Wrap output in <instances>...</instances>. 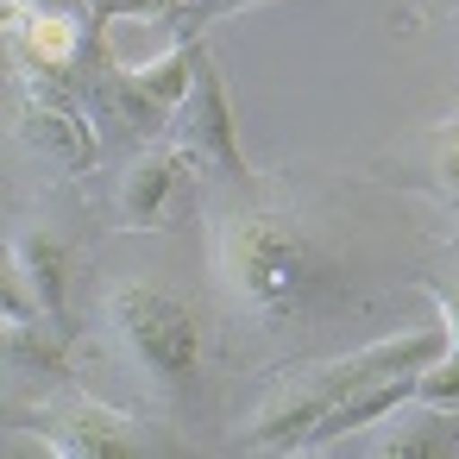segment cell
Wrapping results in <instances>:
<instances>
[{"mask_svg": "<svg viewBox=\"0 0 459 459\" xmlns=\"http://www.w3.org/2000/svg\"><path fill=\"white\" fill-rule=\"evenodd\" d=\"M7 365L26 377H64L70 352L57 333V315H32V321H7Z\"/></svg>", "mask_w": 459, "mask_h": 459, "instance_id": "12", "label": "cell"}, {"mask_svg": "<svg viewBox=\"0 0 459 459\" xmlns=\"http://www.w3.org/2000/svg\"><path fill=\"white\" fill-rule=\"evenodd\" d=\"M434 183H440V195L453 202V214H459V126L440 139V158H434Z\"/></svg>", "mask_w": 459, "mask_h": 459, "instance_id": "15", "label": "cell"}, {"mask_svg": "<svg viewBox=\"0 0 459 459\" xmlns=\"http://www.w3.org/2000/svg\"><path fill=\"white\" fill-rule=\"evenodd\" d=\"M221 7H227V13H233V7H252V0H221Z\"/></svg>", "mask_w": 459, "mask_h": 459, "instance_id": "18", "label": "cell"}, {"mask_svg": "<svg viewBox=\"0 0 459 459\" xmlns=\"http://www.w3.org/2000/svg\"><path fill=\"white\" fill-rule=\"evenodd\" d=\"M177 139V152L189 164H202L208 177H227V183H246V152H239V114H233V95L221 82V70L202 57L195 70V89L183 95V108L170 114L164 126Z\"/></svg>", "mask_w": 459, "mask_h": 459, "instance_id": "3", "label": "cell"}, {"mask_svg": "<svg viewBox=\"0 0 459 459\" xmlns=\"http://www.w3.org/2000/svg\"><path fill=\"white\" fill-rule=\"evenodd\" d=\"M39 428L57 440L64 459H126V453H139L133 421L114 415V409H101V403H82V396L64 403V409H45Z\"/></svg>", "mask_w": 459, "mask_h": 459, "instance_id": "8", "label": "cell"}, {"mask_svg": "<svg viewBox=\"0 0 459 459\" xmlns=\"http://www.w3.org/2000/svg\"><path fill=\"white\" fill-rule=\"evenodd\" d=\"M7 271L26 277V290L45 302V315L64 321V302H70V239H57L45 221H26L7 233Z\"/></svg>", "mask_w": 459, "mask_h": 459, "instance_id": "10", "label": "cell"}, {"mask_svg": "<svg viewBox=\"0 0 459 459\" xmlns=\"http://www.w3.org/2000/svg\"><path fill=\"white\" fill-rule=\"evenodd\" d=\"M421 290L434 296V308H440V321H446V340H453V352H459V283H434V277H421Z\"/></svg>", "mask_w": 459, "mask_h": 459, "instance_id": "16", "label": "cell"}, {"mask_svg": "<svg viewBox=\"0 0 459 459\" xmlns=\"http://www.w3.org/2000/svg\"><path fill=\"white\" fill-rule=\"evenodd\" d=\"M20 139L32 145V158L57 164V170H95L101 145L95 126L82 114V101L70 95V82H51L39 70H20Z\"/></svg>", "mask_w": 459, "mask_h": 459, "instance_id": "4", "label": "cell"}, {"mask_svg": "<svg viewBox=\"0 0 459 459\" xmlns=\"http://www.w3.org/2000/svg\"><path fill=\"white\" fill-rule=\"evenodd\" d=\"M7 39H13V64L20 70L70 82V70L82 57V13H57V7H39V0H13V7H7Z\"/></svg>", "mask_w": 459, "mask_h": 459, "instance_id": "7", "label": "cell"}, {"mask_svg": "<svg viewBox=\"0 0 459 459\" xmlns=\"http://www.w3.org/2000/svg\"><path fill=\"white\" fill-rule=\"evenodd\" d=\"M202 39H177L170 51H158V57H145V64H114L120 76H126V89L139 95V101H152L164 120L183 108V95L195 89V70H202Z\"/></svg>", "mask_w": 459, "mask_h": 459, "instance_id": "11", "label": "cell"}, {"mask_svg": "<svg viewBox=\"0 0 459 459\" xmlns=\"http://www.w3.org/2000/svg\"><path fill=\"white\" fill-rule=\"evenodd\" d=\"M415 403H440V409H459V352L434 359L415 371Z\"/></svg>", "mask_w": 459, "mask_h": 459, "instance_id": "13", "label": "cell"}, {"mask_svg": "<svg viewBox=\"0 0 459 459\" xmlns=\"http://www.w3.org/2000/svg\"><path fill=\"white\" fill-rule=\"evenodd\" d=\"M428 7H459V0H428Z\"/></svg>", "mask_w": 459, "mask_h": 459, "instance_id": "19", "label": "cell"}, {"mask_svg": "<svg viewBox=\"0 0 459 459\" xmlns=\"http://www.w3.org/2000/svg\"><path fill=\"white\" fill-rule=\"evenodd\" d=\"M340 403V390L321 377V365L315 371H302V377H290L239 434H233V446H246V453H302V440L315 434V421L327 415Z\"/></svg>", "mask_w": 459, "mask_h": 459, "instance_id": "5", "label": "cell"}, {"mask_svg": "<svg viewBox=\"0 0 459 459\" xmlns=\"http://www.w3.org/2000/svg\"><path fill=\"white\" fill-rule=\"evenodd\" d=\"M459 446V409L440 403H403L384 415V428H365V453L377 459H440Z\"/></svg>", "mask_w": 459, "mask_h": 459, "instance_id": "9", "label": "cell"}, {"mask_svg": "<svg viewBox=\"0 0 459 459\" xmlns=\"http://www.w3.org/2000/svg\"><path fill=\"white\" fill-rule=\"evenodd\" d=\"M101 321L120 340V352L145 371V384L158 396H183L202 371V321L183 296L158 290V283H108L101 296Z\"/></svg>", "mask_w": 459, "mask_h": 459, "instance_id": "2", "label": "cell"}, {"mask_svg": "<svg viewBox=\"0 0 459 459\" xmlns=\"http://www.w3.org/2000/svg\"><path fill=\"white\" fill-rule=\"evenodd\" d=\"M170 7H177V0H89V13H101V20H139V26L164 20Z\"/></svg>", "mask_w": 459, "mask_h": 459, "instance_id": "14", "label": "cell"}, {"mask_svg": "<svg viewBox=\"0 0 459 459\" xmlns=\"http://www.w3.org/2000/svg\"><path fill=\"white\" fill-rule=\"evenodd\" d=\"M214 271L252 327H302L340 296V271L296 208H233L214 227Z\"/></svg>", "mask_w": 459, "mask_h": 459, "instance_id": "1", "label": "cell"}, {"mask_svg": "<svg viewBox=\"0 0 459 459\" xmlns=\"http://www.w3.org/2000/svg\"><path fill=\"white\" fill-rule=\"evenodd\" d=\"M183 152H177V139L164 133L158 145H145L133 164H126V177H120V189H114V214H120V227H133V233H158V227H170V214H177V195H183Z\"/></svg>", "mask_w": 459, "mask_h": 459, "instance_id": "6", "label": "cell"}, {"mask_svg": "<svg viewBox=\"0 0 459 459\" xmlns=\"http://www.w3.org/2000/svg\"><path fill=\"white\" fill-rule=\"evenodd\" d=\"M39 7H57V13H89V0H39Z\"/></svg>", "mask_w": 459, "mask_h": 459, "instance_id": "17", "label": "cell"}]
</instances>
